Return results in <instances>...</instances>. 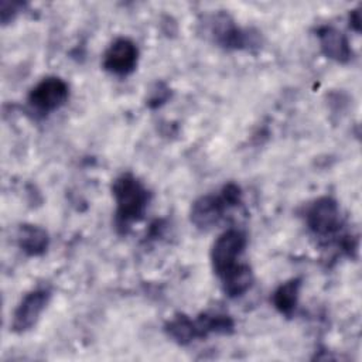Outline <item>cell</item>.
<instances>
[{"mask_svg": "<svg viewBox=\"0 0 362 362\" xmlns=\"http://www.w3.org/2000/svg\"><path fill=\"white\" fill-rule=\"evenodd\" d=\"M229 208L230 206L228 205L222 194L202 195L191 205L189 219L197 228L209 229L221 222Z\"/></svg>", "mask_w": 362, "mask_h": 362, "instance_id": "7", "label": "cell"}, {"mask_svg": "<svg viewBox=\"0 0 362 362\" xmlns=\"http://www.w3.org/2000/svg\"><path fill=\"white\" fill-rule=\"evenodd\" d=\"M317 37L320 48L327 58L339 64H346L352 58V49L348 38L339 30L331 25H324L317 30Z\"/></svg>", "mask_w": 362, "mask_h": 362, "instance_id": "9", "label": "cell"}, {"mask_svg": "<svg viewBox=\"0 0 362 362\" xmlns=\"http://www.w3.org/2000/svg\"><path fill=\"white\" fill-rule=\"evenodd\" d=\"M211 34L214 40L228 49H243L252 42L250 33L239 28L228 14H218L211 21Z\"/></svg>", "mask_w": 362, "mask_h": 362, "instance_id": "8", "label": "cell"}, {"mask_svg": "<svg viewBox=\"0 0 362 362\" xmlns=\"http://www.w3.org/2000/svg\"><path fill=\"white\" fill-rule=\"evenodd\" d=\"M300 288H301V280L297 277L281 283L272 296V303L274 308L280 314L286 317H291L298 304Z\"/></svg>", "mask_w": 362, "mask_h": 362, "instance_id": "11", "label": "cell"}, {"mask_svg": "<svg viewBox=\"0 0 362 362\" xmlns=\"http://www.w3.org/2000/svg\"><path fill=\"white\" fill-rule=\"evenodd\" d=\"M116 202V223L119 228H127L143 218L148 202L150 191L144 184L130 173L119 175L112 185Z\"/></svg>", "mask_w": 362, "mask_h": 362, "instance_id": "1", "label": "cell"}, {"mask_svg": "<svg viewBox=\"0 0 362 362\" xmlns=\"http://www.w3.org/2000/svg\"><path fill=\"white\" fill-rule=\"evenodd\" d=\"M246 247V235L239 229H228L221 233L211 249V264L214 273L221 279L240 262L239 257Z\"/></svg>", "mask_w": 362, "mask_h": 362, "instance_id": "2", "label": "cell"}, {"mask_svg": "<svg viewBox=\"0 0 362 362\" xmlns=\"http://www.w3.org/2000/svg\"><path fill=\"white\" fill-rule=\"evenodd\" d=\"M167 335L180 345H188L194 339L201 338L195 320H191L185 314H177L165 324Z\"/></svg>", "mask_w": 362, "mask_h": 362, "instance_id": "13", "label": "cell"}, {"mask_svg": "<svg viewBox=\"0 0 362 362\" xmlns=\"http://www.w3.org/2000/svg\"><path fill=\"white\" fill-rule=\"evenodd\" d=\"M195 322L201 338L208 334H229L233 331V320L223 314H202Z\"/></svg>", "mask_w": 362, "mask_h": 362, "instance_id": "14", "label": "cell"}, {"mask_svg": "<svg viewBox=\"0 0 362 362\" xmlns=\"http://www.w3.org/2000/svg\"><path fill=\"white\" fill-rule=\"evenodd\" d=\"M17 243L27 256H41L48 249L49 238L44 228L33 223H24L18 228Z\"/></svg>", "mask_w": 362, "mask_h": 362, "instance_id": "10", "label": "cell"}, {"mask_svg": "<svg viewBox=\"0 0 362 362\" xmlns=\"http://www.w3.org/2000/svg\"><path fill=\"white\" fill-rule=\"evenodd\" d=\"M51 300V290L48 287H38L28 291L17 304L13 320L11 329L17 334L27 332L40 320L42 311L47 308Z\"/></svg>", "mask_w": 362, "mask_h": 362, "instance_id": "4", "label": "cell"}, {"mask_svg": "<svg viewBox=\"0 0 362 362\" xmlns=\"http://www.w3.org/2000/svg\"><path fill=\"white\" fill-rule=\"evenodd\" d=\"M349 25L355 30V31H361V14L358 10L351 11L349 14Z\"/></svg>", "mask_w": 362, "mask_h": 362, "instance_id": "16", "label": "cell"}, {"mask_svg": "<svg viewBox=\"0 0 362 362\" xmlns=\"http://www.w3.org/2000/svg\"><path fill=\"white\" fill-rule=\"evenodd\" d=\"M223 291L228 297H240L253 283V272L247 263H239L230 272L221 277Z\"/></svg>", "mask_w": 362, "mask_h": 362, "instance_id": "12", "label": "cell"}, {"mask_svg": "<svg viewBox=\"0 0 362 362\" xmlns=\"http://www.w3.org/2000/svg\"><path fill=\"white\" fill-rule=\"evenodd\" d=\"M69 96L68 83L59 76L41 79L28 93L30 106L38 113H51L59 109Z\"/></svg>", "mask_w": 362, "mask_h": 362, "instance_id": "3", "label": "cell"}, {"mask_svg": "<svg viewBox=\"0 0 362 362\" xmlns=\"http://www.w3.org/2000/svg\"><path fill=\"white\" fill-rule=\"evenodd\" d=\"M139 62L137 45L126 37L116 38L103 54V68L117 76L132 74Z\"/></svg>", "mask_w": 362, "mask_h": 362, "instance_id": "6", "label": "cell"}, {"mask_svg": "<svg viewBox=\"0 0 362 362\" xmlns=\"http://www.w3.org/2000/svg\"><path fill=\"white\" fill-rule=\"evenodd\" d=\"M307 226L317 236H331L341 228V212L338 202L331 197L315 199L305 214Z\"/></svg>", "mask_w": 362, "mask_h": 362, "instance_id": "5", "label": "cell"}, {"mask_svg": "<svg viewBox=\"0 0 362 362\" xmlns=\"http://www.w3.org/2000/svg\"><path fill=\"white\" fill-rule=\"evenodd\" d=\"M20 4L18 3H11V1H1L0 4V16H1V23L7 24L18 11Z\"/></svg>", "mask_w": 362, "mask_h": 362, "instance_id": "15", "label": "cell"}]
</instances>
